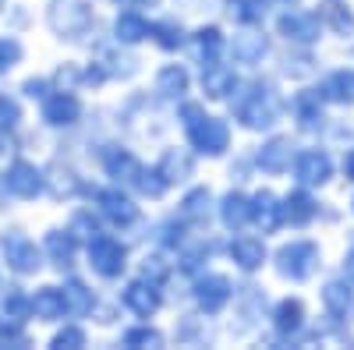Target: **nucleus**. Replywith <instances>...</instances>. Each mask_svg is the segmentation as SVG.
I'll return each instance as SVG.
<instances>
[{
	"label": "nucleus",
	"instance_id": "f257e3e1",
	"mask_svg": "<svg viewBox=\"0 0 354 350\" xmlns=\"http://www.w3.org/2000/svg\"><path fill=\"white\" fill-rule=\"evenodd\" d=\"M174 131L202 163H223L234 145H238V128L227 117L223 106H209L202 96H188L177 106H170Z\"/></svg>",
	"mask_w": 354,
	"mask_h": 350
},
{
	"label": "nucleus",
	"instance_id": "f03ea898",
	"mask_svg": "<svg viewBox=\"0 0 354 350\" xmlns=\"http://www.w3.org/2000/svg\"><path fill=\"white\" fill-rule=\"evenodd\" d=\"M223 110L238 128V135H270L277 128H287V85L273 71L245 75L241 89L234 93V99Z\"/></svg>",
	"mask_w": 354,
	"mask_h": 350
},
{
	"label": "nucleus",
	"instance_id": "7ed1b4c3",
	"mask_svg": "<svg viewBox=\"0 0 354 350\" xmlns=\"http://www.w3.org/2000/svg\"><path fill=\"white\" fill-rule=\"evenodd\" d=\"M103 0H43V32L71 53H85L103 36Z\"/></svg>",
	"mask_w": 354,
	"mask_h": 350
},
{
	"label": "nucleus",
	"instance_id": "20e7f679",
	"mask_svg": "<svg viewBox=\"0 0 354 350\" xmlns=\"http://www.w3.org/2000/svg\"><path fill=\"white\" fill-rule=\"evenodd\" d=\"M270 273L283 286H312L326 273V244L315 237L312 230L305 233H280L273 237V255H270Z\"/></svg>",
	"mask_w": 354,
	"mask_h": 350
},
{
	"label": "nucleus",
	"instance_id": "39448f33",
	"mask_svg": "<svg viewBox=\"0 0 354 350\" xmlns=\"http://www.w3.org/2000/svg\"><path fill=\"white\" fill-rule=\"evenodd\" d=\"M312 322H315V311H312L308 298L298 286H287L283 294H273L270 315H266V329L255 343L270 347V350H301L312 333Z\"/></svg>",
	"mask_w": 354,
	"mask_h": 350
},
{
	"label": "nucleus",
	"instance_id": "423d86ee",
	"mask_svg": "<svg viewBox=\"0 0 354 350\" xmlns=\"http://www.w3.org/2000/svg\"><path fill=\"white\" fill-rule=\"evenodd\" d=\"M135 255H138V237L106 226L93 237H85L82 269L103 286H117L128 273H135Z\"/></svg>",
	"mask_w": 354,
	"mask_h": 350
},
{
	"label": "nucleus",
	"instance_id": "0eeeda50",
	"mask_svg": "<svg viewBox=\"0 0 354 350\" xmlns=\"http://www.w3.org/2000/svg\"><path fill=\"white\" fill-rule=\"evenodd\" d=\"M78 138V135H75ZM82 153L93 166V173L100 181H113V184H135L138 170L145 166V156L138 153V142L124 138L121 131H103L96 138H78Z\"/></svg>",
	"mask_w": 354,
	"mask_h": 350
},
{
	"label": "nucleus",
	"instance_id": "6e6552de",
	"mask_svg": "<svg viewBox=\"0 0 354 350\" xmlns=\"http://www.w3.org/2000/svg\"><path fill=\"white\" fill-rule=\"evenodd\" d=\"M270 301L273 290L262 283V276H248L238 280V290H234V301L223 311L220 326H223V340L234 343H255L266 329V315H270Z\"/></svg>",
	"mask_w": 354,
	"mask_h": 350
},
{
	"label": "nucleus",
	"instance_id": "1a4fd4ad",
	"mask_svg": "<svg viewBox=\"0 0 354 350\" xmlns=\"http://www.w3.org/2000/svg\"><path fill=\"white\" fill-rule=\"evenodd\" d=\"M85 202L100 213V220L110 226V230H121V233H131L138 237L145 220H149V206L128 188V184H113V181H93Z\"/></svg>",
	"mask_w": 354,
	"mask_h": 350
},
{
	"label": "nucleus",
	"instance_id": "9d476101",
	"mask_svg": "<svg viewBox=\"0 0 354 350\" xmlns=\"http://www.w3.org/2000/svg\"><path fill=\"white\" fill-rule=\"evenodd\" d=\"M46 159L32 153H18L0 163V209L15 206H39L46 202Z\"/></svg>",
	"mask_w": 354,
	"mask_h": 350
},
{
	"label": "nucleus",
	"instance_id": "9b49d317",
	"mask_svg": "<svg viewBox=\"0 0 354 350\" xmlns=\"http://www.w3.org/2000/svg\"><path fill=\"white\" fill-rule=\"evenodd\" d=\"M36 110V128L50 138H71L85 128L88 121V96L78 93V89H61V85H53V89L32 106Z\"/></svg>",
	"mask_w": 354,
	"mask_h": 350
},
{
	"label": "nucleus",
	"instance_id": "f8f14e48",
	"mask_svg": "<svg viewBox=\"0 0 354 350\" xmlns=\"http://www.w3.org/2000/svg\"><path fill=\"white\" fill-rule=\"evenodd\" d=\"M0 266L11 280H39L46 276V258L39 233H32L25 223H4L0 226Z\"/></svg>",
	"mask_w": 354,
	"mask_h": 350
},
{
	"label": "nucleus",
	"instance_id": "ddd939ff",
	"mask_svg": "<svg viewBox=\"0 0 354 350\" xmlns=\"http://www.w3.org/2000/svg\"><path fill=\"white\" fill-rule=\"evenodd\" d=\"M287 181L290 184H301V188H312V191H330L340 181L337 149H333L326 138H301L298 153H294Z\"/></svg>",
	"mask_w": 354,
	"mask_h": 350
},
{
	"label": "nucleus",
	"instance_id": "4468645a",
	"mask_svg": "<svg viewBox=\"0 0 354 350\" xmlns=\"http://www.w3.org/2000/svg\"><path fill=\"white\" fill-rule=\"evenodd\" d=\"M234 290H238V276H234L220 262V266H209L205 273H198L188 283H181V301L198 308L202 315L223 318V311L234 301ZM174 294H177V290H174Z\"/></svg>",
	"mask_w": 354,
	"mask_h": 350
},
{
	"label": "nucleus",
	"instance_id": "2eb2a0df",
	"mask_svg": "<svg viewBox=\"0 0 354 350\" xmlns=\"http://www.w3.org/2000/svg\"><path fill=\"white\" fill-rule=\"evenodd\" d=\"M277 36L270 32V25H234L230 28V43H227V61L245 71H270L273 57H277Z\"/></svg>",
	"mask_w": 354,
	"mask_h": 350
},
{
	"label": "nucleus",
	"instance_id": "dca6fc26",
	"mask_svg": "<svg viewBox=\"0 0 354 350\" xmlns=\"http://www.w3.org/2000/svg\"><path fill=\"white\" fill-rule=\"evenodd\" d=\"M298 145H301V138L294 135L290 128H277V131H270V135L252 138V142H248V153H252L255 177H259V181H287Z\"/></svg>",
	"mask_w": 354,
	"mask_h": 350
},
{
	"label": "nucleus",
	"instance_id": "f3484780",
	"mask_svg": "<svg viewBox=\"0 0 354 350\" xmlns=\"http://www.w3.org/2000/svg\"><path fill=\"white\" fill-rule=\"evenodd\" d=\"M330 121H333V110L319 96L315 81L290 85L287 89V128L298 138H322Z\"/></svg>",
	"mask_w": 354,
	"mask_h": 350
},
{
	"label": "nucleus",
	"instance_id": "a211bd4d",
	"mask_svg": "<svg viewBox=\"0 0 354 350\" xmlns=\"http://www.w3.org/2000/svg\"><path fill=\"white\" fill-rule=\"evenodd\" d=\"M270 32L277 36L280 46H305V50H322L326 43V28L319 21L315 4H294V8H280L270 14Z\"/></svg>",
	"mask_w": 354,
	"mask_h": 350
},
{
	"label": "nucleus",
	"instance_id": "6ab92c4d",
	"mask_svg": "<svg viewBox=\"0 0 354 350\" xmlns=\"http://www.w3.org/2000/svg\"><path fill=\"white\" fill-rule=\"evenodd\" d=\"M270 255H273V241L259 230H241V233H223V266L238 276H266L270 273Z\"/></svg>",
	"mask_w": 354,
	"mask_h": 350
},
{
	"label": "nucleus",
	"instance_id": "aec40b11",
	"mask_svg": "<svg viewBox=\"0 0 354 350\" xmlns=\"http://www.w3.org/2000/svg\"><path fill=\"white\" fill-rule=\"evenodd\" d=\"M113 290V298L117 304H121L124 318H163L174 304V290L153 283V280H145L138 273H128Z\"/></svg>",
	"mask_w": 354,
	"mask_h": 350
},
{
	"label": "nucleus",
	"instance_id": "412c9836",
	"mask_svg": "<svg viewBox=\"0 0 354 350\" xmlns=\"http://www.w3.org/2000/svg\"><path fill=\"white\" fill-rule=\"evenodd\" d=\"M39 244H43V258H46V273L50 276H64L82 269V233L68 223V220H53L39 230Z\"/></svg>",
	"mask_w": 354,
	"mask_h": 350
},
{
	"label": "nucleus",
	"instance_id": "4be33fe9",
	"mask_svg": "<svg viewBox=\"0 0 354 350\" xmlns=\"http://www.w3.org/2000/svg\"><path fill=\"white\" fill-rule=\"evenodd\" d=\"M153 99H160L167 110L177 106L181 99L195 96V64L188 57H160V64L149 71V85Z\"/></svg>",
	"mask_w": 354,
	"mask_h": 350
},
{
	"label": "nucleus",
	"instance_id": "5701e85b",
	"mask_svg": "<svg viewBox=\"0 0 354 350\" xmlns=\"http://www.w3.org/2000/svg\"><path fill=\"white\" fill-rule=\"evenodd\" d=\"M170 343L174 347H188V350H209V347H220L223 343V326H220V318L213 315H202L198 308L185 304L174 311L170 318Z\"/></svg>",
	"mask_w": 354,
	"mask_h": 350
},
{
	"label": "nucleus",
	"instance_id": "b1692460",
	"mask_svg": "<svg viewBox=\"0 0 354 350\" xmlns=\"http://www.w3.org/2000/svg\"><path fill=\"white\" fill-rule=\"evenodd\" d=\"M330 202L322 198V191L290 184L280 191V220H283V233H305L322 226V213H326Z\"/></svg>",
	"mask_w": 354,
	"mask_h": 350
},
{
	"label": "nucleus",
	"instance_id": "393cba45",
	"mask_svg": "<svg viewBox=\"0 0 354 350\" xmlns=\"http://www.w3.org/2000/svg\"><path fill=\"white\" fill-rule=\"evenodd\" d=\"M220 258H223V233L213 226V230H198L195 237L174 255V269H177V286L188 283L192 276L205 273L209 266H220ZM174 286V290H177Z\"/></svg>",
	"mask_w": 354,
	"mask_h": 350
},
{
	"label": "nucleus",
	"instance_id": "a878e982",
	"mask_svg": "<svg viewBox=\"0 0 354 350\" xmlns=\"http://www.w3.org/2000/svg\"><path fill=\"white\" fill-rule=\"evenodd\" d=\"M227 43H230V25L220 14L209 18H195L192 21V32H188V50L185 57L202 68V64H213V61H227Z\"/></svg>",
	"mask_w": 354,
	"mask_h": 350
},
{
	"label": "nucleus",
	"instance_id": "bb28decb",
	"mask_svg": "<svg viewBox=\"0 0 354 350\" xmlns=\"http://www.w3.org/2000/svg\"><path fill=\"white\" fill-rule=\"evenodd\" d=\"M85 53L100 57V64H103L106 75H110V85H121V89H128V85H138V81L145 78L142 50H128V46H121V43H113V39L100 36Z\"/></svg>",
	"mask_w": 354,
	"mask_h": 350
},
{
	"label": "nucleus",
	"instance_id": "cd10ccee",
	"mask_svg": "<svg viewBox=\"0 0 354 350\" xmlns=\"http://www.w3.org/2000/svg\"><path fill=\"white\" fill-rule=\"evenodd\" d=\"M195 233H198V230H195L185 216H177V209L167 206L163 213H156V216L145 220L138 241L149 244V248H160V251H167V255H177V251H181V248L195 237Z\"/></svg>",
	"mask_w": 354,
	"mask_h": 350
},
{
	"label": "nucleus",
	"instance_id": "c85d7f7f",
	"mask_svg": "<svg viewBox=\"0 0 354 350\" xmlns=\"http://www.w3.org/2000/svg\"><path fill=\"white\" fill-rule=\"evenodd\" d=\"M149 159L156 163V170L170 181V188H174V191H181L185 184L198 181V173H202V159L188 149V145H185L181 138H177V142H174V138H163Z\"/></svg>",
	"mask_w": 354,
	"mask_h": 350
},
{
	"label": "nucleus",
	"instance_id": "c756f323",
	"mask_svg": "<svg viewBox=\"0 0 354 350\" xmlns=\"http://www.w3.org/2000/svg\"><path fill=\"white\" fill-rule=\"evenodd\" d=\"M245 71H238L230 61H213L195 68V96H202L209 106H227L234 93L241 89Z\"/></svg>",
	"mask_w": 354,
	"mask_h": 350
},
{
	"label": "nucleus",
	"instance_id": "7c9ffc66",
	"mask_svg": "<svg viewBox=\"0 0 354 350\" xmlns=\"http://www.w3.org/2000/svg\"><path fill=\"white\" fill-rule=\"evenodd\" d=\"M216 191L220 188H213L209 181H192V184H185L181 191H174V209H177V216H185L195 230H213L216 226Z\"/></svg>",
	"mask_w": 354,
	"mask_h": 350
},
{
	"label": "nucleus",
	"instance_id": "2f4dec72",
	"mask_svg": "<svg viewBox=\"0 0 354 350\" xmlns=\"http://www.w3.org/2000/svg\"><path fill=\"white\" fill-rule=\"evenodd\" d=\"M326 68L322 64V50H305V46H277V57L270 71L287 85H305V81H315L319 71Z\"/></svg>",
	"mask_w": 354,
	"mask_h": 350
},
{
	"label": "nucleus",
	"instance_id": "473e14b6",
	"mask_svg": "<svg viewBox=\"0 0 354 350\" xmlns=\"http://www.w3.org/2000/svg\"><path fill=\"white\" fill-rule=\"evenodd\" d=\"M149 28H153V14L131 11V8H110L103 21V36L128 50H145L149 46Z\"/></svg>",
	"mask_w": 354,
	"mask_h": 350
},
{
	"label": "nucleus",
	"instance_id": "72a5a7b5",
	"mask_svg": "<svg viewBox=\"0 0 354 350\" xmlns=\"http://www.w3.org/2000/svg\"><path fill=\"white\" fill-rule=\"evenodd\" d=\"M216 230L220 233L252 230V184H227L216 191Z\"/></svg>",
	"mask_w": 354,
	"mask_h": 350
},
{
	"label": "nucleus",
	"instance_id": "f704fd0d",
	"mask_svg": "<svg viewBox=\"0 0 354 350\" xmlns=\"http://www.w3.org/2000/svg\"><path fill=\"white\" fill-rule=\"evenodd\" d=\"M188 32H192V21H188L185 14L163 8V11L153 14L149 50H156L160 57H185V50H188Z\"/></svg>",
	"mask_w": 354,
	"mask_h": 350
},
{
	"label": "nucleus",
	"instance_id": "c9c22d12",
	"mask_svg": "<svg viewBox=\"0 0 354 350\" xmlns=\"http://www.w3.org/2000/svg\"><path fill=\"white\" fill-rule=\"evenodd\" d=\"M61 280V290H64V304H68V318H93L100 298L106 294L110 286L96 283L93 276H88L85 269H75V273H64V276H57Z\"/></svg>",
	"mask_w": 354,
	"mask_h": 350
},
{
	"label": "nucleus",
	"instance_id": "e433bc0d",
	"mask_svg": "<svg viewBox=\"0 0 354 350\" xmlns=\"http://www.w3.org/2000/svg\"><path fill=\"white\" fill-rule=\"evenodd\" d=\"M113 347H121V350H167L170 329L160 318H124L113 329Z\"/></svg>",
	"mask_w": 354,
	"mask_h": 350
},
{
	"label": "nucleus",
	"instance_id": "4c0bfd02",
	"mask_svg": "<svg viewBox=\"0 0 354 350\" xmlns=\"http://www.w3.org/2000/svg\"><path fill=\"white\" fill-rule=\"evenodd\" d=\"M68 318V304H64V290H61V280L57 276H39L32 280V326H57Z\"/></svg>",
	"mask_w": 354,
	"mask_h": 350
},
{
	"label": "nucleus",
	"instance_id": "58836bf2",
	"mask_svg": "<svg viewBox=\"0 0 354 350\" xmlns=\"http://www.w3.org/2000/svg\"><path fill=\"white\" fill-rule=\"evenodd\" d=\"M252 230L266 237H280L283 220H280V188L277 181H255L252 184Z\"/></svg>",
	"mask_w": 354,
	"mask_h": 350
},
{
	"label": "nucleus",
	"instance_id": "ea45409f",
	"mask_svg": "<svg viewBox=\"0 0 354 350\" xmlns=\"http://www.w3.org/2000/svg\"><path fill=\"white\" fill-rule=\"evenodd\" d=\"M315 89L330 103V110H354V61L322 68L315 78Z\"/></svg>",
	"mask_w": 354,
	"mask_h": 350
},
{
	"label": "nucleus",
	"instance_id": "a19ab883",
	"mask_svg": "<svg viewBox=\"0 0 354 350\" xmlns=\"http://www.w3.org/2000/svg\"><path fill=\"white\" fill-rule=\"evenodd\" d=\"M319 21L326 28V39L337 43H354V0H312Z\"/></svg>",
	"mask_w": 354,
	"mask_h": 350
},
{
	"label": "nucleus",
	"instance_id": "79ce46f5",
	"mask_svg": "<svg viewBox=\"0 0 354 350\" xmlns=\"http://www.w3.org/2000/svg\"><path fill=\"white\" fill-rule=\"evenodd\" d=\"M93 326L85 322V318H64V322H57L46 329L43 336V350H88L93 347Z\"/></svg>",
	"mask_w": 354,
	"mask_h": 350
},
{
	"label": "nucleus",
	"instance_id": "37998d69",
	"mask_svg": "<svg viewBox=\"0 0 354 350\" xmlns=\"http://www.w3.org/2000/svg\"><path fill=\"white\" fill-rule=\"evenodd\" d=\"M135 273L145 276V280H153L167 290L177 286V269H174V255L160 251V248H149V244H142L138 255H135Z\"/></svg>",
	"mask_w": 354,
	"mask_h": 350
},
{
	"label": "nucleus",
	"instance_id": "c03bdc74",
	"mask_svg": "<svg viewBox=\"0 0 354 350\" xmlns=\"http://www.w3.org/2000/svg\"><path fill=\"white\" fill-rule=\"evenodd\" d=\"M131 191L145 202V206H167V202L174 198V188H170V181L163 177V173L156 170V163L145 156V166L138 170V177H135V184H131Z\"/></svg>",
	"mask_w": 354,
	"mask_h": 350
},
{
	"label": "nucleus",
	"instance_id": "a18cd8bd",
	"mask_svg": "<svg viewBox=\"0 0 354 350\" xmlns=\"http://www.w3.org/2000/svg\"><path fill=\"white\" fill-rule=\"evenodd\" d=\"M0 315L32 326V283L28 280H8L4 294H0Z\"/></svg>",
	"mask_w": 354,
	"mask_h": 350
},
{
	"label": "nucleus",
	"instance_id": "49530a36",
	"mask_svg": "<svg viewBox=\"0 0 354 350\" xmlns=\"http://www.w3.org/2000/svg\"><path fill=\"white\" fill-rule=\"evenodd\" d=\"M28 61V43L21 32H11V28H0V81H11L15 75H21Z\"/></svg>",
	"mask_w": 354,
	"mask_h": 350
},
{
	"label": "nucleus",
	"instance_id": "de8ad7c7",
	"mask_svg": "<svg viewBox=\"0 0 354 350\" xmlns=\"http://www.w3.org/2000/svg\"><path fill=\"white\" fill-rule=\"evenodd\" d=\"M270 4L266 0H220V18L234 25H270Z\"/></svg>",
	"mask_w": 354,
	"mask_h": 350
},
{
	"label": "nucleus",
	"instance_id": "09e8293b",
	"mask_svg": "<svg viewBox=\"0 0 354 350\" xmlns=\"http://www.w3.org/2000/svg\"><path fill=\"white\" fill-rule=\"evenodd\" d=\"M0 131H28V103L0 81Z\"/></svg>",
	"mask_w": 354,
	"mask_h": 350
},
{
	"label": "nucleus",
	"instance_id": "8fccbe9b",
	"mask_svg": "<svg viewBox=\"0 0 354 350\" xmlns=\"http://www.w3.org/2000/svg\"><path fill=\"white\" fill-rule=\"evenodd\" d=\"M28 347H39L36 326H25V322H15V318L0 315V350H28Z\"/></svg>",
	"mask_w": 354,
	"mask_h": 350
},
{
	"label": "nucleus",
	"instance_id": "3c124183",
	"mask_svg": "<svg viewBox=\"0 0 354 350\" xmlns=\"http://www.w3.org/2000/svg\"><path fill=\"white\" fill-rule=\"evenodd\" d=\"M223 166H227V184H255L259 181L248 145H234V153L223 159Z\"/></svg>",
	"mask_w": 354,
	"mask_h": 350
},
{
	"label": "nucleus",
	"instance_id": "603ef678",
	"mask_svg": "<svg viewBox=\"0 0 354 350\" xmlns=\"http://www.w3.org/2000/svg\"><path fill=\"white\" fill-rule=\"evenodd\" d=\"M36 21H39V14H36V8L28 4V0H11L8 11H4V18H0V25L11 28V32H21V36L32 32Z\"/></svg>",
	"mask_w": 354,
	"mask_h": 350
},
{
	"label": "nucleus",
	"instance_id": "864d4df0",
	"mask_svg": "<svg viewBox=\"0 0 354 350\" xmlns=\"http://www.w3.org/2000/svg\"><path fill=\"white\" fill-rule=\"evenodd\" d=\"M15 89H18V96H21L28 106H36V103L53 89V75H50V71H28V75L18 78Z\"/></svg>",
	"mask_w": 354,
	"mask_h": 350
},
{
	"label": "nucleus",
	"instance_id": "5fc2aeb1",
	"mask_svg": "<svg viewBox=\"0 0 354 350\" xmlns=\"http://www.w3.org/2000/svg\"><path fill=\"white\" fill-rule=\"evenodd\" d=\"M121 322H124V311H121V304H117L113 290H106V294L100 298V304H96V311H93V318H88V326L93 329H117Z\"/></svg>",
	"mask_w": 354,
	"mask_h": 350
},
{
	"label": "nucleus",
	"instance_id": "6e6d98bb",
	"mask_svg": "<svg viewBox=\"0 0 354 350\" xmlns=\"http://www.w3.org/2000/svg\"><path fill=\"white\" fill-rule=\"evenodd\" d=\"M50 75H53V85L82 93V57H64V61H57L50 68Z\"/></svg>",
	"mask_w": 354,
	"mask_h": 350
},
{
	"label": "nucleus",
	"instance_id": "4d7b16f0",
	"mask_svg": "<svg viewBox=\"0 0 354 350\" xmlns=\"http://www.w3.org/2000/svg\"><path fill=\"white\" fill-rule=\"evenodd\" d=\"M167 8L185 14L188 21L195 18H209V14H220V0H167Z\"/></svg>",
	"mask_w": 354,
	"mask_h": 350
},
{
	"label": "nucleus",
	"instance_id": "13d9d810",
	"mask_svg": "<svg viewBox=\"0 0 354 350\" xmlns=\"http://www.w3.org/2000/svg\"><path fill=\"white\" fill-rule=\"evenodd\" d=\"M28 145H32V135L28 131H0V163L18 156V153H28Z\"/></svg>",
	"mask_w": 354,
	"mask_h": 350
},
{
	"label": "nucleus",
	"instance_id": "bf43d9fd",
	"mask_svg": "<svg viewBox=\"0 0 354 350\" xmlns=\"http://www.w3.org/2000/svg\"><path fill=\"white\" fill-rule=\"evenodd\" d=\"M106 8H131V11H145V14H156L167 8V0H103Z\"/></svg>",
	"mask_w": 354,
	"mask_h": 350
},
{
	"label": "nucleus",
	"instance_id": "052dcab7",
	"mask_svg": "<svg viewBox=\"0 0 354 350\" xmlns=\"http://www.w3.org/2000/svg\"><path fill=\"white\" fill-rule=\"evenodd\" d=\"M337 163H340V181L347 188H354V142L344 145V149H337Z\"/></svg>",
	"mask_w": 354,
	"mask_h": 350
},
{
	"label": "nucleus",
	"instance_id": "680f3d73",
	"mask_svg": "<svg viewBox=\"0 0 354 350\" xmlns=\"http://www.w3.org/2000/svg\"><path fill=\"white\" fill-rule=\"evenodd\" d=\"M347 233H351V237L344 241V251H340V258H337V273L354 283V230H347Z\"/></svg>",
	"mask_w": 354,
	"mask_h": 350
},
{
	"label": "nucleus",
	"instance_id": "e2e57ef3",
	"mask_svg": "<svg viewBox=\"0 0 354 350\" xmlns=\"http://www.w3.org/2000/svg\"><path fill=\"white\" fill-rule=\"evenodd\" d=\"M270 11H280V8H294V4H308V0H266Z\"/></svg>",
	"mask_w": 354,
	"mask_h": 350
},
{
	"label": "nucleus",
	"instance_id": "0e129e2a",
	"mask_svg": "<svg viewBox=\"0 0 354 350\" xmlns=\"http://www.w3.org/2000/svg\"><path fill=\"white\" fill-rule=\"evenodd\" d=\"M344 213L354 220V188H351V195H347V206H344Z\"/></svg>",
	"mask_w": 354,
	"mask_h": 350
},
{
	"label": "nucleus",
	"instance_id": "69168bd1",
	"mask_svg": "<svg viewBox=\"0 0 354 350\" xmlns=\"http://www.w3.org/2000/svg\"><path fill=\"white\" fill-rule=\"evenodd\" d=\"M8 280H11V276L4 273V266H0V294H4V286H8Z\"/></svg>",
	"mask_w": 354,
	"mask_h": 350
},
{
	"label": "nucleus",
	"instance_id": "338daca9",
	"mask_svg": "<svg viewBox=\"0 0 354 350\" xmlns=\"http://www.w3.org/2000/svg\"><path fill=\"white\" fill-rule=\"evenodd\" d=\"M8 4H11V0H0V18H4V11H8Z\"/></svg>",
	"mask_w": 354,
	"mask_h": 350
},
{
	"label": "nucleus",
	"instance_id": "774afa93",
	"mask_svg": "<svg viewBox=\"0 0 354 350\" xmlns=\"http://www.w3.org/2000/svg\"><path fill=\"white\" fill-rule=\"evenodd\" d=\"M347 46H351V61H354V43H347Z\"/></svg>",
	"mask_w": 354,
	"mask_h": 350
}]
</instances>
